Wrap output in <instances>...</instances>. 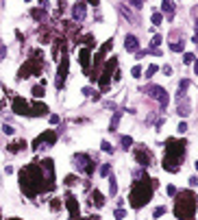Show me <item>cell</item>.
<instances>
[{
	"instance_id": "obj_1",
	"label": "cell",
	"mask_w": 198,
	"mask_h": 220,
	"mask_svg": "<svg viewBox=\"0 0 198 220\" xmlns=\"http://www.w3.org/2000/svg\"><path fill=\"white\" fill-rule=\"evenodd\" d=\"M183 153H185V142H177V139H168V146H165V159H163V168L170 170V172H177L181 159H183Z\"/></svg>"
},
{
	"instance_id": "obj_2",
	"label": "cell",
	"mask_w": 198,
	"mask_h": 220,
	"mask_svg": "<svg viewBox=\"0 0 198 220\" xmlns=\"http://www.w3.org/2000/svg\"><path fill=\"white\" fill-rule=\"evenodd\" d=\"M146 181H148V179H142V181H135V183H133L131 205H133L135 209L144 207L148 201H150V196H153V187H150V183H146Z\"/></svg>"
},
{
	"instance_id": "obj_3",
	"label": "cell",
	"mask_w": 198,
	"mask_h": 220,
	"mask_svg": "<svg viewBox=\"0 0 198 220\" xmlns=\"http://www.w3.org/2000/svg\"><path fill=\"white\" fill-rule=\"evenodd\" d=\"M194 209H196V201L189 192H183L181 196L177 198V207H174V214L177 218H183V220H192L194 216Z\"/></svg>"
},
{
	"instance_id": "obj_4",
	"label": "cell",
	"mask_w": 198,
	"mask_h": 220,
	"mask_svg": "<svg viewBox=\"0 0 198 220\" xmlns=\"http://www.w3.org/2000/svg\"><path fill=\"white\" fill-rule=\"evenodd\" d=\"M146 94L150 96V98H155V100H159V105L165 109L168 107V103H170V98H168V92L163 89V87H159V85H148L146 87Z\"/></svg>"
},
{
	"instance_id": "obj_5",
	"label": "cell",
	"mask_w": 198,
	"mask_h": 220,
	"mask_svg": "<svg viewBox=\"0 0 198 220\" xmlns=\"http://www.w3.org/2000/svg\"><path fill=\"white\" fill-rule=\"evenodd\" d=\"M74 161H76V168L81 170V172H85V175H91V170H94V166H89V163H91V159H89L87 155L79 153L76 157H74Z\"/></svg>"
},
{
	"instance_id": "obj_6",
	"label": "cell",
	"mask_w": 198,
	"mask_h": 220,
	"mask_svg": "<svg viewBox=\"0 0 198 220\" xmlns=\"http://www.w3.org/2000/svg\"><path fill=\"white\" fill-rule=\"evenodd\" d=\"M13 113H17V116L31 113V111H29V103L24 100V98H20V96H15V98H13Z\"/></svg>"
},
{
	"instance_id": "obj_7",
	"label": "cell",
	"mask_w": 198,
	"mask_h": 220,
	"mask_svg": "<svg viewBox=\"0 0 198 220\" xmlns=\"http://www.w3.org/2000/svg\"><path fill=\"white\" fill-rule=\"evenodd\" d=\"M85 13H87V9H85V2H76V5L72 7V18L76 20V22L85 20Z\"/></svg>"
},
{
	"instance_id": "obj_8",
	"label": "cell",
	"mask_w": 198,
	"mask_h": 220,
	"mask_svg": "<svg viewBox=\"0 0 198 220\" xmlns=\"http://www.w3.org/2000/svg\"><path fill=\"white\" fill-rule=\"evenodd\" d=\"M65 74H68V59L63 57V59H61V68H59V72H57V87H63Z\"/></svg>"
},
{
	"instance_id": "obj_9",
	"label": "cell",
	"mask_w": 198,
	"mask_h": 220,
	"mask_svg": "<svg viewBox=\"0 0 198 220\" xmlns=\"http://www.w3.org/2000/svg\"><path fill=\"white\" fill-rule=\"evenodd\" d=\"M161 9H163V13H165V18L168 20H172L174 18V0H163V5H161Z\"/></svg>"
},
{
	"instance_id": "obj_10",
	"label": "cell",
	"mask_w": 198,
	"mask_h": 220,
	"mask_svg": "<svg viewBox=\"0 0 198 220\" xmlns=\"http://www.w3.org/2000/svg\"><path fill=\"white\" fill-rule=\"evenodd\" d=\"M124 48L129 53H135L137 48H139V41H137V37L135 35H126V39H124Z\"/></svg>"
},
{
	"instance_id": "obj_11",
	"label": "cell",
	"mask_w": 198,
	"mask_h": 220,
	"mask_svg": "<svg viewBox=\"0 0 198 220\" xmlns=\"http://www.w3.org/2000/svg\"><path fill=\"white\" fill-rule=\"evenodd\" d=\"M44 142H46L48 146H52V144L57 142V135H55L52 131H48V133H44V135H41V137H39V139H37L35 144H41V148H44Z\"/></svg>"
},
{
	"instance_id": "obj_12",
	"label": "cell",
	"mask_w": 198,
	"mask_h": 220,
	"mask_svg": "<svg viewBox=\"0 0 198 220\" xmlns=\"http://www.w3.org/2000/svg\"><path fill=\"white\" fill-rule=\"evenodd\" d=\"M68 209H70V216L72 218H79V203L74 196H68Z\"/></svg>"
},
{
	"instance_id": "obj_13",
	"label": "cell",
	"mask_w": 198,
	"mask_h": 220,
	"mask_svg": "<svg viewBox=\"0 0 198 220\" xmlns=\"http://www.w3.org/2000/svg\"><path fill=\"white\" fill-rule=\"evenodd\" d=\"M192 107H189V103H187V96H185V98H179V116H189L192 111H189Z\"/></svg>"
},
{
	"instance_id": "obj_14",
	"label": "cell",
	"mask_w": 198,
	"mask_h": 220,
	"mask_svg": "<svg viewBox=\"0 0 198 220\" xmlns=\"http://www.w3.org/2000/svg\"><path fill=\"white\" fill-rule=\"evenodd\" d=\"M111 68H115V61H111V63H107V70H105V74H103V79H100V83H103V87H107V85H109V74H111Z\"/></svg>"
},
{
	"instance_id": "obj_15",
	"label": "cell",
	"mask_w": 198,
	"mask_h": 220,
	"mask_svg": "<svg viewBox=\"0 0 198 220\" xmlns=\"http://www.w3.org/2000/svg\"><path fill=\"white\" fill-rule=\"evenodd\" d=\"M135 155H137V161H139V166H148V163H150V155H148V153H144V151H137Z\"/></svg>"
},
{
	"instance_id": "obj_16",
	"label": "cell",
	"mask_w": 198,
	"mask_h": 220,
	"mask_svg": "<svg viewBox=\"0 0 198 220\" xmlns=\"http://www.w3.org/2000/svg\"><path fill=\"white\" fill-rule=\"evenodd\" d=\"M81 65L87 70V65H89V48H83L81 50Z\"/></svg>"
},
{
	"instance_id": "obj_17",
	"label": "cell",
	"mask_w": 198,
	"mask_h": 220,
	"mask_svg": "<svg viewBox=\"0 0 198 220\" xmlns=\"http://www.w3.org/2000/svg\"><path fill=\"white\" fill-rule=\"evenodd\" d=\"M91 201L96 203V207H103V205H105V198H103L100 192H94V194H91Z\"/></svg>"
},
{
	"instance_id": "obj_18",
	"label": "cell",
	"mask_w": 198,
	"mask_h": 220,
	"mask_svg": "<svg viewBox=\"0 0 198 220\" xmlns=\"http://www.w3.org/2000/svg\"><path fill=\"white\" fill-rule=\"evenodd\" d=\"M109 194H111V196H115V194H118V181H115L113 175H111V179H109Z\"/></svg>"
},
{
	"instance_id": "obj_19",
	"label": "cell",
	"mask_w": 198,
	"mask_h": 220,
	"mask_svg": "<svg viewBox=\"0 0 198 220\" xmlns=\"http://www.w3.org/2000/svg\"><path fill=\"white\" fill-rule=\"evenodd\" d=\"M183 48H185V41H172L170 44V50H174V53H183Z\"/></svg>"
},
{
	"instance_id": "obj_20",
	"label": "cell",
	"mask_w": 198,
	"mask_h": 220,
	"mask_svg": "<svg viewBox=\"0 0 198 220\" xmlns=\"http://www.w3.org/2000/svg\"><path fill=\"white\" fill-rule=\"evenodd\" d=\"M120 118H122V111H115V113H113V120H111V124H109V129H111V131H115V129H118Z\"/></svg>"
},
{
	"instance_id": "obj_21",
	"label": "cell",
	"mask_w": 198,
	"mask_h": 220,
	"mask_svg": "<svg viewBox=\"0 0 198 220\" xmlns=\"http://www.w3.org/2000/svg\"><path fill=\"white\" fill-rule=\"evenodd\" d=\"M33 96H35V98L44 96V81H41V85H35V87H33Z\"/></svg>"
},
{
	"instance_id": "obj_22",
	"label": "cell",
	"mask_w": 198,
	"mask_h": 220,
	"mask_svg": "<svg viewBox=\"0 0 198 220\" xmlns=\"http://www.w3.org/2000/svg\"><path fill=\"white\" fill-rule=\"evenodd\" d=\"M46 111H48V107H46V105H35V109H33V113H35V116H44Z\"/></svg>"
},
{
	"instance_id": "obj_23",
	"label": "cell",
	"mask_w": 198,
	"mask_h": 220,
	"mask_svg": "<svg viewBox=\"0 0 198 220\" xmlns=\"http://www.w3.org/2000/svg\"><path fill=\"white\" fill-rule=\"evenodd\" d=\"M131 146H133V139H131L129 135H124V137H122V148H126V151H129Z\"/></svg>"
},
{
	"instance_id": "obj_24",
	"label": "cell",
	"mask_w": 198,
	"mask_h": 220,
	"mask_svg": "<svg viewBox=\"0 0 198 220\" xmlns=\"http://www.w3.org/2000/svg\"><path fill=\"white\" fill-rule=\"evenodd\" d=\"M5 57H7V46H5L2 41H0V61H2Z\"/></svg>"
},
{
	"instance_id": "obj_25",
	"label": "cell",
	"mask_w": 198,
	"mask_h": 220,
	"mask_svg": "<svg viewBox=\"0 0 198 220\" xmlns=\"http://www.w3.org/2000/svg\"><path fill=\"white\" fill-rule=\"evenodd\" d=\"M194 59H196V57H194L192 53H185V57H183V61H185V63H194Z\"/></svg>"
},
{
	"instance_id": "obj_26",
	"label": "cell",
	"mask_w": 198,
	"mask_h": 220,
	"mask_svg": "<svg viewBox=\"0 0 198 220\" xmlns=\"http://www.w3.org/2000/svg\"><path fill=\"white\" fill-rule=\"evenodd\" d=\"M163 214H165V207H157V209H155V214H153V216H155V218H161V216H163Z\"/></svg>"
},
{
	"instance_id": "obj_27",
	"label": "cell",
	"mask_w": 198,
	"mask_h": 220,
	"mask_svg": "<svg viewBox=\"0 0 198 220\" xmlns=\"http://www.w3.org/2000/svg\"><path fill=\"white\" fill-rule=\"evenodd\" d=\"M2 131H5L7 135H13V131H15V129H13L11 124H5V127H2Z\"/></svg>"
},
{
	"instance_id": "obj_28",
	"label": "cell",
	"mask_w": 198,
	"mask_h": 220,
	"mask_svg": "<svg viewBox=\"0 0 198 220\" xmlns=\"http://www.w3.org/2000/svg\"><path fill=\"white\" fill-rule=\"evenodd\" d=\"M103 151H105V153H113V148H111L109 142H103Z\"/></svg>"
},
{
	"instance_id": "obj_29",
	"label": "cell",
	"mask_w": 198,
	"mask_h": 220,
	"mask_svg": "<svg viewBox=\"0 0 198 220\" xmlns=\"http://www.w3.org/2000/svg\"><path fill=\"white\" fill-rule=\"evenodd\" d=\"M157 70H159L157 65H150V68H148V72H146V77H153V74H155V72H157Z\"/></svg>"
},
{
	"instance_id": "obj_30",
	"label": "cell",
	"mask_w": 198,
	"mask_h": 220,
	"mask_svg": "<svg viewBox=\"0 0 198 220\" xmlns=\"http://www.w3.org/2000/svg\"><path fill=\"white\" fill-rule=\"evenodd\" d=\"M33 15H35L37 20H44V18H46V13H44V9H41V11H33Z\"/></svg>"
},
{
	"instance_id": "obj_31",
	"label": "cell",
	"mask_w": 198,
	"mask_h": 220,
	"mask_svg": "<svg viewBox=\"0 0 198 220\" xmlns=\"http://www.w3.org/2000/svg\"><path fill=\"white\" fill-rule=\"evenodd\" d=\"M161 20H163L161 13H155V15H153V24H161Z\"/></svg>"
},
{
	"instance_id": "obj_32",
	"label": "cell",
	"mask_w": 198,
	"mask_h": 220,
	"mask_svg": "<svg viewBox=\"0 0 198 220\" xmlns=\"http://www.w3.org/2000/svg\"><path fill=\"white\" fill-rule=\"evenodd\" d=\"M161 41H163V39H161V37H159V35H157V37H155V39H153V41H150V46H153V48H157V46H159V44H161Z\"/></svg>"
},
{
	"instance_id": "obj_33",
	"label": "cell",
	"mask_w": 198,
	"mask_h": 220,
	"mask_svg": "<svg viewBox=\"0 0 198 220\" xmlns=\"http://www.w3.org/2000/svg\"><path fill=\"white\" fill-rule=\"evenodd\" d=\"M139 74H142V68H139V65H135V68H133V77H135V79H139Z\"/></svg>"
},
{
	"instance_id": "obj_34",
	"label": "cell",
	"mask_w": 198,
	"mask_h": 220,
	"mask_svg": "<svg viewBox=\"0 0 198 220\" xmlns=\"http://www.w3.org/2000/svg\"><path fill=\"white\" fill-rule=\"evenodd\" d=\"M124 216H126V214H124V209H122V207H120V209L115 211V218H118V220H122V218H124Z\"/></svg>"
},
{
	"instance_id": "obj_35",
	"label": "cell",
	"mask_w": 198,
	"mask_h": 220,
	"mask_svg": "<svg viewBox=\"0 0 198 220\" xmlns=\"http://www.w3.org/2000/svg\"><path fill=\"white\" fill-rule=\"evenodd\" d=\"M74 183H76V177H72V175H70V177L65 179V185H74Z\"/></svg>"
},
{
	"instance_id": "obj_36",
	"label": "cell",
	"mask_w": 198,
	"mask_h": 220,
	"mask_svg": "<svg viewBox=\"0 0 198 220\" xmlns=\"http://www.w3.org/2000/svg\"><path fill=\"white\" fill-rule=\"evenodd\" d=\"M129 2H131V5H133V7H135V9H139V7H142V5H144V2H142V0H129Z\"/></svg>"
},
{
	"instance_id": "obj_37",
	"label": "cell",
	"mask_w": 198,
	"mask_h": 220,
	"mask_svg": "<svg viewBox=\"0 0 198 220\" xmlns=\"http://www.w3.org/2000/svg\"><path fill=\"white\" fill-rule=\"evenodd\" d=\"M100 175H105V177H107V175H109V163H105V166H103V168H100Z\"/></svg>"
},
{
	"instance_id": "obj_38",
	"label": "cell",
	"mask_w": 198,
	"mask_h": 220,
	"mask_svg": "<svg viewBox=\"0 0 198 220\" xmlns=\"http://www.w3.org/2000/svg\"><path fill=\"white\" fill-rule=\"evenodd\" d=\"M168 194H170V196H174V194H177V187H174V185H168Z\"/></svg>"
},
{
	"instance_id": "obj_39",
	"label": "cell",
	"mask_w": 198,
	"mask_h": 220,
	"mask_svg": "<svg viewBox=\"0 0 198 220\" xmlns=\"http://www.w3.org/2000/svg\"><path fill=\"white\" fill-rule=\"evenodd\" d=\"M187 131V124H185V122H181V124H179V133H185Z\"/></svg>"
},
{
	"instance_id": "obj_40",
	"label": "cell",
	"mask_w": 198,
	"mask_h": 220,
	"mask_svg": "<svg viewBox=\"0 0 198 220\" xmlns=\"http://www.w3.org/2000/svg\"><path fill=\"white\" fill-rule=\"evenodd\" d=\"M163 74H172V68L170 65H163Z\"/></svg>"
},
{
	"instance_id": "obj_41",
	"label": "cell",
	"mask_w": 198,
	"mask_h": 220,
	"mask_svg": "<svg viewBox=\"0 0 198 220\" xmlns=\"http://www.w3.org/2000/svg\"><path fill=\"white\" fill-rule=\"evenodd\" d=\"M50 122H52V124H57V122H59V116H55V113H52V116H50Z\"/></svg>"
},
{
	"instance_id": "obj_42",
	"label": "cell",
	"mask_w": 198,
	"mask_h": 220,
	"mask_svg": "<svg viewBox=\"0 0 198 220\" xmlns=\"http://www.w3.org/2000/svg\"><path fill=\"white\" fill-rule=\"evenodd\" d=\"M39 7L44 9V7H48V0H39Z\"/></svg>"
},
{
	"instance_id": "obj_43",
	"label": "cell",
	"mask_w": 198,
	"mask_h": 220,
	"mask_svg": "<svg viewBox=\"0 0 198 220\" xmlns=\"http://www.w3.org/2000/svg\"><path fill=\"white\" fill-rule=\"evenodd\" d=\"M194 72L198 74V61H194Z\"/></svg>"
},
{
	"instance_id": "obj_44",
	"label": "cell",
	"mask_w": 198,
	"mask_h": 220,
	"mask_svg": "<svg viewBox=\"0 0 198 220\" xmlns=\"http://www.w3.org/2000/svg\"><path fill=\"white\" fill-rule=\"evenodd\" d=\"M87 2H91V5L96 7V5H98V0H87Z\"/></svg>"
},
{
	"instance_id": "obj_45",
	"label": "cell",
	"mask_w": 198,
	"mask_h": 220,
	"mask_svg": "<svg viewBox=\"0 0 198 220\" xmlns=\"http://www.w3.org/2000/svg\"><path fill=\"white\" fill-rule=\"evenodd\" d=\"M194 166H196V170H198V161H196V163H194Z\"/></svg>"
}]
</instances>
